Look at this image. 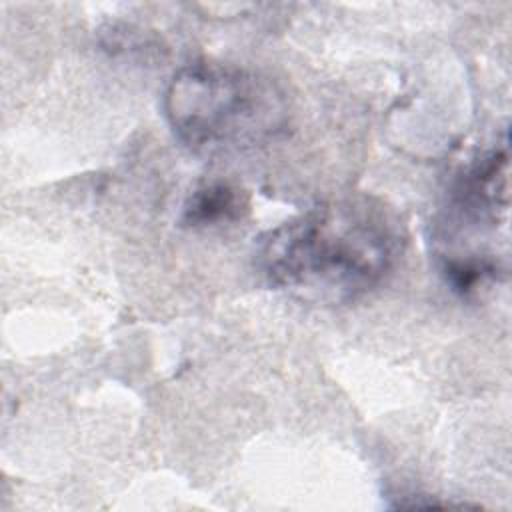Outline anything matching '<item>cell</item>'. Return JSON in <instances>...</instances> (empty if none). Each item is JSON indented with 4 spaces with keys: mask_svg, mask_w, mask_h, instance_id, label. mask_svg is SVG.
I'll return each mask as SVG.
<instances>
[{
    "mask_svg": "<svg viewBox=\"0 0 512 512\" xmlns=\"http://www.w3.org/2000/svg\"><path fill=\"white\" fill-rule=\"evenodd\" d=\"M404 246L398 216L382 200H326L268 230L256 264L268 284L312 304L358 300L392 270Z\"/></svg>",
    "mask_w": 512,
    "mask_h": 512,
    "instance_id": "1",
    "label": "cell"
},
{
    "mask_svg": "<svg viewBox=\"0 0 512 512\" xmlns=\"http://www.w3.org/2000/svg\"><path fill=\"white\" fill-rule=\"evenodd\" d=\"M164 114L176 138L198 154L250 150L288 124L286 96L276 82L210 60L174 72L164 92Z\"/></svg>",
    "mask_w": 512,
    "mask_h": 512,
    "instance_id": "2",
    "label": "cell"
},
{
    "mask_svg": "<svg viewBox=\"0 0 512 512\" xmlns=\"http://www.w3.org/2000/svg\"><path fill=\"white\" fill-rule=\"evenodd\" d=\"M246 198L240 188L230 182L214 180L198 186L186 200L182 222L186 226H212L234 222L246 210Z\"/></svg>",
    "mask_w": 512,
    "mask_h": 512,
    "instance_id": "3",
    "label": "cell"
}]
</instances>
